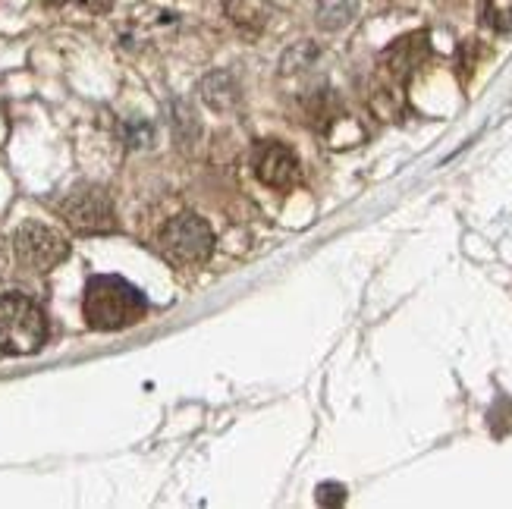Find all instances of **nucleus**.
<instances>
[{
  "mask_svg": "<svg viewBox=\"0 0 512 509\" xmlns=\"http://www.w3.org/2000/svg\"><path fill=\"white\" fill-rule=\"evenodd\" d=\"M148 299L139 286L117 274H95L85 283L82 293V318L92 330H126L132 324L145 321Z\"/></svg>",
  "mask_w": 512,
  "mask_h": 509,
  "instance_id": "obj_1",
  "label": "nucleus"
},
{
  "mask_svg": "<svg viewBox=\"0 0 512 509\" xmlns=\"http://www.w3.org/2000/svg\"><path fill=\"white\" fill-rule=\"evenodd\" d=\"M48 343V318L29 296H0V352L7 356H35Z\"/></svg>",
  "mask_w": 512,
  "mask_h": 509,
  "instance_id": "obj_2",
  "label": "nucleus"
},
{
  "mask_svg": "<svg viewBox=\"0 0 512 509\" xmlns=\"http://www.w3.org/2000/svg\"><path fill=\"white\" fill-rule=\"evenodd\" d=\"M161 252L176 264H205L214 252V233L198 214H176L161 230Z\"/></svg>",
  "mask_w": 512,
  "mask_h": 509,
  "instance_id": "obj_3",
  "label": "nucleus"
},
{
  "mask_svg": "<svg viewBox=\"0 0 512 509\" xmlns=\"http://www.w3.org/2000/svg\"><path fill=\"white\" fill-rule=\"evenodd\" d=\"M60 217L70 224L76 233L98 236V233H114L117 230V214L104 189L98 186H79L60 202Z\"/></svg>",
  "mask_w": 512,
  "mask_h": 509,
  "instance_id": "obj_4",
  "label": "nucleus"
},
{
  "mask_svg": "<svg viewBox=\"0 0 512 509\" xmlns=\"http://www.w3.org/2000/svg\"><path fill=\"white\" fill-rule=\"evenodd\" d=\"M13 252L22 268L44 274V271H54L60 261L70 258V242H66L57 230L29 220V224H22L13 233Z\"/></svg>",
  "mask_w": 512,
  "mask_h": 509,
  "instance_id": "obj_5",
  "label": "nucleus"
},
{
  "mask_svg": "<svg viewBox=\"0 0 512 509\" xmlns=\"http://www.w3.org/2000/svg\"><path fill=\"white\" fill-rule=\"evenodd\" d=\"M252 167L258 180L271 189H289L299 180V158L293 148L280 142H258L252 151Z\"/></svg>",
  "mask_w": 512,
  "mask_h": 509,
  "instance_id": "obj_6",
  "label": "nucleus"
},
{
  "mask_svg": "<svg viewBox=\"0 0 512 509\" xmlns=\"http://www.w3.org/2000/svg\"><path fill=\"white\" fill-rule=\"evenodd\" d=\"M352 16H355V0H318V22L330 32L349 26Z\"/></svg>",
  "mask_w": 512,
  "mask_h": 509,
  "instance_id": "obj_7",
  "label": "nucleus"
},
{
  "mask_svg": "<svg viewBox=\"0 0 512 509\" xmlns=\"http://www.w3.org/2000/svg\"><path fill=\"white\" fill-rule=\"evenodd\" d=\"M484 22L494 32H512V0H484Z\"/></svg>",
  "mask_w": 512,
  "mask_h": 509,
  "instance_id": "obj_8",
  "label": "nucleus"
},
{
  "mask_svg": "<svg viewBox=\"0 0 512 509\" xmlns=\"http://www.w3.org/2000/svg\"><path fill=\"white\" fill-rule=\"evenodd\" d=\"M318 503L321 506H340L346 503V488L337 481H327V484H318Z\"/></svg>",
  "mask_w": 512,
  "mask_h": 509,
  "instance_id": "obj_9",
  "label": "nucleus"
}]
</instances>
